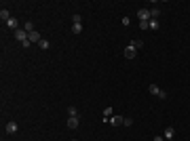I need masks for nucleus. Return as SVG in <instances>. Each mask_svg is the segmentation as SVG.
<instances>
[{"instance_id":"14","label":"nucleus","mask_w":190,"mask_h":141,"mask_svg":"<svg viewBox=\"0 0 190 141\" xmlns=\"http://www.w3.org/2000/svg\"><path fill=\"white\" fill-rule=\"evenodd\" d=\"M72 32H74V34H80V32H83V23H72Z\"/></svg>"},{"instance_id":"21","label":"nucleus","mask_w":190,"mask_h":141,"mask_svg":"<svg viewBox=\"0 0 190 141\" xmlns=\"http://www.w3.org/2000/svg\"><path fill=\"white\" fill-rule=\"evenodd\" d=\"M154 141H165V137H154Z\"/></svg>"},{"instance_id":"7","label":"nucleus","mask_w":190,"mask_h":141,"mask_svg":"<svg viewBox=\"0 0 190 141\" xmlns=\"http://www.w3.org/2000/svg\"><path fill=\"white\" fill-rule=\"evenodd\" d=\"M148 93H150V95H154V97H158V95L163 93V91H161V89H158L156 84H150V86H148Z\"/></svg>"},{"instance_id":"20","label":"nucleus","mask_w":190,"mask_h":141,"mask_svg":"<svg viewBox=\"0 0 190 141\" xmlns=\"http://www.w3.org/2000/svg\"><path fill=\"white\" fill-rule=\"evenodd\" d=\"M140 30H148V21H140Z\"/></svg>"},{"instance_id":"17","label":"nucleus","mask_w":190,"mask_h":141,"mask_svg":"<svg viewBox=\"0 0 190 141\" xmlns=\"http://www.w3.org/2000/svg\"><path fill=\"white\" fill-rule=\"evenodd\" d=\"M68 116H78V110L76 107H68Z\"/></svg>"},{"instance_id":"22","label":"nucleus","mask_w":190,"mask_h":141,"mask_svg":"<svg viewBox=\"0 0 190 141\" xmlns=\"http://www.w3.org/2000/svg\"><path fill=\"white\" fill-rule=\"evenodd\" d=\"M72 141H78V139H72Z\"/></svg>"},{"instance_id":"5","label":"nucleus","mask_w":190,"mask_h":141,"mask_svg":"<svg viewBox=\"0 0 190 141\" xmlns=\"http://www.w3.org/2000/svg\"><path fill=\"white\" fill-rule=\"evenodd\" d=\"M123 120H125L123 116H110L108 124H112V126H119V124H123Z\"/></svg>"},{"instance_id":"3","label":"nucleus","mask_w":190,"mask_h":141,"mask_svg":"<svg viewBox=\"0 0 190 141\" xmlns=\"http://www.w3.org/2000/svg\"><path fill=\"white\" fill-rule=\"evenodd\" d=\"M78 124H80V118L78 116H70L68 118V129H78Z\"/></svg>"},{"instance_id":"11","label":"nucleus","mask_w":190,"mask_h":141,"mask_svg":"<svg viewBox=\"0 0 190 141\" xmlns=\"http://www.w3.org/2000/svg\"><path fill=\"white\" fill-rule=\"evenodd\" d=\"M40 40H42V38H40V34H38V32H30V42H40Z\"/></svg>"},{"instance_id":"12","label":"nucleus","mask_w":190,"mask_h":141,"mask_svg":"<svg viewBox=\"0 0 190 141\" xmlns=\"http://www.w3.org/2000/svg\"><path fill=\"white\" fill-rule=\"evenodd\" d=\"M131 47L135 48V51H137V48H142L144 47V40H140V38H137V40H131Z\"/></svg>"},{"instance_id":"18","label":"nucleus","mask_w":190,"mask_h":141,"mask_svg":"<svg viewBox=\"0 0 190 141\" xmlns=\"http://www.w3.org/2000/svg\"><path fill=\"white\" fill-rule=\"evenodd\" d=\"M123 126H133V118H125V120H123Z\"/></svg>"},{"instance_id":"6","label":"nucleus","mask_w":190,"mask_h":141,"mask_svg":"<svg viewBox=\"0 0 190 141\" xmlns=\"http://www.w3.org/2000/svg\"><path fill=\"white\" fill-rule=\"evenodd\" d=\"M173 135H175V129H173V126H167V129H165V133H163V137H165V141L173 139Z\"/></svg>"},{"instance_id":"13","label":"nucleus","mask_w":190,"mask_h":141,"mask_svg":"<svg viewBox=\"0 0 190 141\" xmlns=\"http://www.w3.org/2000/svg\"><path fill=\"white\" fill-rule=\"evenodd\" d=\"M158 21H156V19H150V21H148V30H158Z\"/></svg>"},{"instance_id":"2","label":"nucleus","mask_w":190,"mask_h":141,"mask_svg":"<svg viewBox=\"0 0 190 141\" xmlns=\"http://www.w3.org/2000/svg\"><path fill=\"white\" fill-rule=\"evenodd\" d=\"M137 17H140V21H150V19H152L148 9H140V11H137Z\"/></svg>"},{"instance_id":"8","label":"nucleus","mask_w":190,"mask_h":141,"mask_svg":"<svg viewBox=\"0 0 190 141\" xmlns=\"http://www.w3.org/2000/svg\"><path fill=\"white\" fill-rule=\"evenodd\" d=\"M6 133H9V135H15V133H17V122H6Z\"/></svg>"},{"instance_id":"15","label":"nucleus","mask_w":190,"mask_h":141,"mask_svg":"<svg viewBox=\"0 0 190 141\" xmlns=\"http://www.w3.org/2000/svg\"><path fill=\"white\" fill-rule=\"evenodd\" d=\"M24 30L28 32V34H30V32H34V23H32V21H25V23H24Z\"/></svg>"},{"instance_id":"1","label":"nucleus","mask_w":190,"mask_h":141,"mask_svg":"<svg viewBox=\"0 0 190 141\" xmlns=\"http://www.w3.org/2000/svg\"><path fill=\"white\" fill-rule=\"evenodd\" d=\"M15 38H17V40H19V42H25V40H30V34H28V32H25L24 27H19V30H17V32H15Z\"/></svg>"},{"instance_id":"16","label":"nucleus","mask_w":190,"mask_h":141,"mask_svg":"<svg viewBox=\"0 0 190 141\" xmlns=\"http://www.w3.org/2000/svg\"><path fill=\"white\" fill-rule=\"evenodd\" d=\"M38 47L42 48V51H47V48H49V40H40V42H38Z\"/></svg>"},{"instance_id":"4","label":"nucleus","mask_w":190,"mask_h":141,"mask_svg":"<svg viewBox=\"0 0 190 141\" xmlns=\"http://www.w3.org/2000/svg\"><path fill=\"white\" fill-rule=\"evenodd\" d=\"M123 55H125L127 59H135V55H137V51H135V48H133V47L129 44V47L125 48V53H123Z\"/></svg>"},{"instance_id":"10","label":"nucleus","mask_w":190,"mask_h":141,"mask_svg":"<svg viewBox=\"0 0 190 141\" xmlns=\"http://www.w3.org/2000/svg\"><path fill=\"white\" fill-rule=\"evenodd\" d=\"M0 19H2L4 23H6V21L11 19V13H9V9H2V11H0Z\"/></svg>"},{"instance_id":"9","label":"nucleus","mask_w":190,"mask_h":141,"mask_svg":"<svg viewBox=\"0 0 190 141\" xmlns=\"http://www.w3.org/2000/svg\"><path fill=\"white\" fill-rule=\"evenodd\" d=\"M6 25H9V27H11V30H15V32H17V30H19V21H17V19H15V17H11V19H9V21H6Z\"/></svg>"},{"instance_id":"19","label":"nucleus","mask_w":190,"mask_h":141,"mask_svg":"<svg viewBox=\"0 0 190 141\" xmlns=\"http://www.w3.org/2000/svg\"><path fill=\"white\" fill-rule=\"evenodd\" d=\"M158 9H150V17H152V19H156V17H158Z\"/></svg>"}]
</instances>
